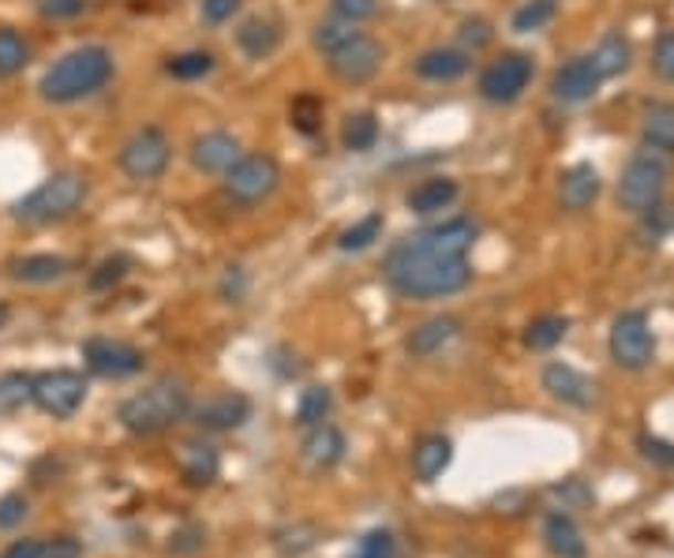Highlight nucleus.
<instances>
[{"label": "nucleus", "instance_id": "nucleus-42", "mask_svg": "<svg viewBox=\"0 0 674 558\" xmlns=\"http://www.w3.org/2000/svg\"><path fill=\"white\" fill-rule=\"evenodd\" d=\"M652 69L660 80L674 83V31H663L656 38V50H652Z\"/></svg>", "mask_w": 674, "mask_h": 558}, {"label": "nucleus", "instance_id": "nucleus-26", "mask_svg": "<svg viewBox=\"0 0 674 558\" xmlns=\"http://www.w3.org/2000/svg\"><path fill=\"white\" fill-rule=\"evenodd\" d=\"M630 61H633V45L622 31H607L592 53V69L600 80H614V75H622L625 69H630Z\"/></svg>", "mask_w": 674, "mask_h": 558}, {"label": "nucleus", "instance_id": "nucleus-3", "mask_svg": "<svg viewBox=\"0 0 674 558\" xmlns=\"http://www.w3.org/2000/svg\"><path fill=\"white\" fill-rule=\"evenodd\" d=\"M191 401H188V390L185 382H172V379H161L154 382V387L131 393L128 401L120 406V423L131 431V435H161V431H169L172 423H180L188 417Z\"/></svg>", "mask_w": 674, "mask_h": 558}, {"label": "nucleus", "instance_id": "nucleus-40", "mask_svg": "<svg viewBox=\"0 0 674 558\" xmlns=\"http://www.w3.org/2000/svg\"><path fill=\"white\" fill-rule=\"evenodd\" d=\"M356 34V27L352 23H345V19H326V23H319L312 31V42H315V50H323V53H334L337 45L341 42H349V38Z\"/></svg>", "mask_w": 674, "mask_h": 558}, {"label": "nucleus", "instance_id": "nucleus-52", "mask_svg": "<svg viewBox=\"0 0 674 558\" xmlns=\"http://www.w3.org/2000/svg\"><path fill=\"white\" fill-rule=\"evenodd\" d=\"M42 551H45V544L34 540V536H27V540L8 544V551L0 555V558H42Z\"/></svg>", "mask_w": 674, "mask_h": 558}, {"label": "nucleus", "instance_id": "nucleus-44", "mask_svg": "<svg viewBox=\"0 0 674 558\" xmlns=\"http://www.w3.org/2000/svg\"><path fill=\"white\" fill-rule=\"evenodd\" d=\"M638 446L649 461H656V465H663V468H674V442L656 439V435H641Z\"/></svg>", "mask_w": 674, "mask_h": 558}, {"label": "nucleus", "instance_id": "nucleus-43", "mask_svg": "<svg viewBox=\"0 0 674 558\" xmlns=\"http://www.w3.org/2000/svg\"><path fill=\"white\" fill-rule=\"evenodd\" d=\"M379 12V0H334V15L345 19V23H364Z\"/></svg>", "mask_w": 674, "mask_h": 558}, {"label": "nucleus", "instance_id": "nucleus-47", "mask_svg": "<svg viewBox=\"0 0 674 558\" xmlns=\"http://www.w3.org/2000/svg\"><path fill=\"white\" fill-rule=\"evenodd\" d=\"M457 34H461V45H468V50H484V45L491 42V23L487 19H465Z\"/></svg>", "mask_w": 674, "mask_h": 558}, {"label": "nucleus", "instance_id": "nucleus-20", "mask_svg": "<svg viewBox=\"0 0 674 558\" xmlns=\"http://www.w3.org/2000/svg\"><path fill=\"white\" fill-rule=\"evenodd\" d=\"M457 334H461V323L454 319V315H435V319H423L417 330L409 334L404 349H409V356H417V360H428V356L446 349Z\"/></svg>", "mask_w": 674, "mask_h": 558}, {"label": "nucleus", "instance_id": "nucleus-10", "mask_svg": "<svg viewBox=\"0 0 674 558\" xmlns=\"http://www.w3.org/2000/svg\"><path fill=\"white\" fill-rule=\"evenodd\" d=\"M282 185V166L270 154H240V161L225 172V191L244 207L270 199Z\"/></svg>", "mask_w": 674, "mask_h": 558}, {"label": "nucleus", "instance_id": "nucleus-18", "mask_svg": "<svg viewBox=\"0 0 674 558\" xmlns=\"http://www.w3.org/2000/svg\"><path fill=\"white\" fill-rule=\"evenodd\" d=\"M641 143L644 150L660 154V158H674V102H649L641 109Z\"/></svg>", "mask_w": 674, "mask_h": 558}, {"label": "nucleus", "instance_id": "nucleus-8", "mask_svg": "<svg viewBox=\"0 0 674 558\" xmlns=\"http://www.w3.org/2000/svg\"><path fill=\"white\" fill-rule=\"evenodd\" d=\"M611 360L619 368H630V371H641L652 364L656 356V334H652V323L644 312H622L619 319L611 323Z\"/></svg>", "mask_w": 674, "mask_h": 558}, {"label": "nucleus", "instance_id": "nucleus-6", "mask_svg": "<svg viewBox=\"0 0 674 558\" xmlns=\"http://www.w3.org/2000/svg\"><path fill=\"white\" fill-rule=\"evenodd\" d=\"M172 158V143L158 124H143L139 131H131L128 143L120 147V169L124 177L139 180V185H150V180H161L169 169Z\"/></svg>", "mask_w": 674, "mask_h": 558}, {"label": "nucleus", "instance_id": "nucleus-11", "mask_svg": "<svg viewBox=\"0 0 674 558\" xmlns=\"http://www.w3.org/2000/svg\"><path fill=\"white\" fill-rule=\"evenodd\" d=\"M533 83V56L525 53H503L480 72V98L487 102H517Z\"/></svg>", "mask_w": 674, "mask_h": 558}, {"label": "nucleus", "instance_id": "nucleus-34", "mask_svg": "<svg viewBox=\"0 0 674 558\" xmlns=\"http://www.w3.org/2000/svg\"><path fill=\"white\" fill-rule=\"evenodd\" d=\"M555 12H558V0H525L514 12V19H509V27H514V34H533L539 27L551 23Z\"/></svg>", "mask_w": 674, "mask_h": 558}, {"label": "nucleus", "instance_id": "nucleus-12", "mask_svg": "<svg viewBox=\"0 0 674 558\" xmlns=\"http://www.w3.org/2000/svg\"><path fill=\"white\" fill-rule=\"evenodd\" d=\"M83 360L86 368L102 379H131V375L143 371V352L128 341H113V338H91L83 341Z\"/></svg>", "mask_w": 674, "mask_h": 558}, {"label": "nucleus", "instance_id": "nucleus-45", "mask_svg": "<svg viewBox=\"0 0 674 558\" xmlns=\"http://www.w3.org/2000/svg\"><path fill=\"white\" fill-rule=\"evenodd\" d=\"M34 8L45 19H75L86 12V0H34Z\"/></svg>", "mask_w": 674, "mask_h": 558}, {"label": "nucleus", "instance_id": "nucleus-7", "mask_svg": "<svg viewBox=\"0 0 674 558\" xmlns=\"http://www.w3.org/2000/svg\"><path fill=\"white\" fill-rule=\"evenodd\" d=\"M382 61H387V50H382V42H375L371 34H360L356 31L349 42H341L334 53H326V69L337 83L345 86H364L371 83L375 75H379Z\"/></svg>", "mask_w": 674, "mask_h": 558}, {"label": "nucleus", "instance_id": "nucleus-23", "mask_svg": "<svg viewBox=\"0 0 674 558\" xmlns=\"http://www.w3.org/2000/svg\"><path fill=\"white\" fill-rule=\"evenodd\" d=\"M236 45H240V53H248L252 61H263V56H270L277 45H282V27L266 15H252L240 23Z\"/></svg>", "mask_w": 674, "mask_h": 558}, {"label": "nucleus", "instance_id": "nucleus-24", "mask_svg": "<svg viewBox=\"0 0 674 558\" xmlns=\"http://www.w3.org/2000/svg\"><path fill=\"white\" fill-rule=\"evenodd\" d=\"M304 457L312 461L315 468H334L337 461L345 457V435L326 420L315 423V428H307V435H304Z\"/></svg>", "mask_w": 674, "mask_h": 558}, {"label": "nucleus", "instance_id": "nucleus-46", "mask_svg": "<svg viewBox=\"0 0 674 558\" xmlns=\"http://www.w3.org/2000/svg\"><path fill=\"white\" fill-rule=\"evenodd\" d=\"M202 23H210V27H221V23H229L236 12H240V0H202Z\"/></svg>", "mask_w": 674, "mask_h": 558}, {"label": "nucleus", "instance_id": "nucleus-4", "mask_svg": "<svg viewBox=\"0 0 674 558\" xmlns=\"http://www.w3.org/2000/svg\"><path fill=\"white\" fill-rule=\"evenodd\" d=\"M86 177L83 172H53L45 177L34 191H27L23 199L12 207L15 221L27 225H53V221L72 218L75 210L86 203Z\"/></svg>", "mask_w": 674, "mask_h": 558}, {"label": "nucleus", "instance_id": "nucleus-32", "mask_svg": "<svg viewBox=\"0 0 674 558\" xmlns=\"http://www.w3.org/2000/svg\"><path fill=\"white\" fill-rule=\"evenodd\" d=\"M382 225H387L382 214H379V210H371V214H364L360 221H352V225L345 229L341 236H337V248H341V252H364V248H371L375 240L382 236Z\"/></svg>", "mask_w": 674, "mask_h": 558}, {"label": "nucleus", "instance_id": "nucleus-33", "mask_svg": "<svg viewBox=\"0 0 674 558\" xmlns=\"http://www.w3.org/2000/svg\"><path fill=\"white\" fill-rule=\"evenodd\" d=\"M31 61V45L23 42V34L12 31V27H0V75H15L27 69Z\"/></svg>", "mask_w": 674, "mask_h": 558}, {"label": "nucleus", "instance_id": "nucleus-41", "mask_svg": "<svg viewBox=\"0 0 674 558\" xmlns=\"http://www.w3.org/2000/svg\"><path fill=\"white\" fill-rule=\"evenodd\" d=\"M393 551H398V547H393V536L387 528H375V533H368L360 540L352 558H393Z\"/></svg>", "mask_w": 674, "mask_h": 558}, {"label": "nucleus", "instance_id": "nucleus-31", "mask_svg": "<svg viewBox=\"0 0 674 558\" xmlns=\"http://www.w3.org/2000/svg\"><path fill=\"white\" fill-rule=\"evenodd\" d=\"M379 143V117L375 113H349L341 124V147L352 154H364Z\"/></svg>", "mask_w": 674, "mask_h": 558}, {"label": "nucleus", "instance_id": "nucleus-27", "mask_svg": "<svg viewBox=\"0 0 674 558\" xmlns=\"http://www.w3.org/2000/svg\"><path fill=\"white\" fill-rule=\"evenodd\" d=\"M177 465H180V473L188 476V484H210V480L218 476V468H221V457H218V450L210 446V442H185V446L177 450Z\"/></svg>", "mask_w": 674, "mask_h": 558}, {"label": "nucleus", "instance_id": "nucleus-48", "mask_svg": "<svg viewBox=\"0 0 674 558\" xmlns=\"http://www.w3.org/2000/svg\"><path fill=\"white\" fill-rule=\"evenodd\" d=\"M221 301H229V304H240L244 301V293H248V277H244V271H240V266H229L225 271V277H221Z\"/></svg>", "mask_w": 674, "mask_h": 558}, {"label": "nucleus", "instance_id": "nucleus-37", "mask_svg": "<svg viewBox=\"0 0 674 558\" xmlns=\"http://www.w3.org/2000/svg\"><path fill=\"white\" fill-rule=\"evenodd\" d=\"M288 117H293V128L301 131V136H315L323 124V98H315V94H296L293 105H288Z\"/></svg>", "mask_w": 674, "mask_h": 558}, {"label": "nucleus", "instance_id": "nucleus-9", "mask_svg": "<svg viewBox=\"0 0 674 558\" xmlns=\"http://www.w3.org/2000/svg\"><path fill=\"white\" fill-rule=\"evenodd\" d=\"M31 401L45 412V417L67 420V417H75L86 401V379L72 368L42 371V375H34V382H31Z\"/></svg>", "mask_w": 674, "mask_h": 558}, {"label": "nucleus", "instance_id": "nucleus-21", "mask_svg": "<svg viewBox=\"0 0 674 558\" xmlns=\"http://www.w3.org/2000/svg\"><path fill=\"white\" fill-rule=\"evenodd\" d=\"M450 461H454V442L446 435H423L412 450V473H417L420 484H435L450 468Z\"/></svg>", "mask_w": 674, "mask_h": 558}, {"label": "nucleus", "instance_id": "nucleus-14", "mask_svg": "<svg viewBox=\"0 0 674 558\" xmlns=\"http://www.w3.org/2000/svg\"><path fill=\"white\" fill-rule=\"evenodd\" d=\"M476 236H480V229L472 218H450V221H442V225L420 229V233H412L409 240L420 248V252H431V255H468Z\"/></svg>", "mask_w": 674, "mask_h": 558}, {"label": "nucleus", "instance_id": "nucleus-17", "mask_svg": "<svg viewBox=\"0 0 674 558\" xmlns=\"http://www.w3.org/2000/svg\"><path fill=\"white\" fill-rule=\"evenodd\" d=\"M600 75H596L592 69V56H573V61H566L562 69L555 72V80H551V94L558 102H589L596 91H600Z\"/></svg>", "mask_w": 674, "mask_h": 558}, {"label": "nucleus", "instance_id": "nucleus-50", "mask_svg": "<svg viewBox=\"0 0 674 558\" xmlns=\"http://www.w3.org/2000/svg\"><path fill=\"white\" fill-rule=\"evenodd\" d=\"M641 218H649V236L652 240L674 229V207H652L649 214H641Z\"/></svg>", "mask_w": 674, "mask_h": 558}, {"label": "nucleus", "instance_id": "nucleus-53", "mask_svg": "<svg viewBox=\"0 0 674 558\" xmlns=\"http://www.w3.org/2000/svg\"><path fill=\"white\" fill-rule=\"evenodd\" d=\"M4 319H8V307H4V304H0V326H4Z\"/></svg>", "mask_w": 674, "mask_h": 558}, {"label": "nucleus", "instance_id": "nucleus-51", "mask_svg": "<svg viewBox=\"0 0 674 558\" xmlns=\"http://www.w3.org/2000/svg\"><path fill=\"white\" fill-rule=\"evenodd\" d=\"M42 558H83V544L72 540V536H61V540L45 544Z\"/></svg>", "mask_w": 674, "mask_h": 558}, {"label": "nucleus", "instance_id": "nucleus-13", "mask_svg": "<svg viewBox=\"0 0 674 558\" xmlns=\"http://www.w3.org/2000/svg\"><path fill=\"white\" fill-rule=\"evenodd\" d=\"M188 417L196 420L202 431H233L252 420V401L236 390H225V393H214V398L199 401L196 409H188Z\"/></svg>", "mask_w": 674, "mask_h": 558}, {"label": "nucleus", "instance_id": "nucleus-28", "mask_svg": "<svg viewBox=\"0 0 674 558\" xmlns=\"http://www.w3.org/2000/svg\"><path fill=\"white\" fill-rule=\"evenodd\" d=\"M67 271H72V259L50 255V252L23 255V259H15V263H12V277H15V282H23V285H50V282H56V277H64Z\"/></svg>", "mask_w": 674, "mask_h": 558}, {"label": "nucleus", "instance_id": "nucleus-38", "mask_svg": "<svg viewBox=\"0 0 674 558\" xmlns=\"http://www.w3.org/2000/svg\"><path fill=\"white\" fill-rule=\"evenodd\" d=\"M31 382L34 375H23V371H8L0 375V412H15L31 401Z\"/></svg>", "mask_w": 674, "mask_h": 558}, {"label": "nucleus", "instance_id": "nucleus-35", "mask_svg": "<svg viewBox=\"0 0 674 558\" xmlns=\"http://www.w3.org/2000/svg\"><path fill=\"white\" fill-rule=\"evenodd\" d=\"M330 406H334L330 390H326V387H307L301 393V401H296V423H301L304 431L315 428V423H323L326 417H330Z\"/></svg>", "mask_w": 674, "mask_h": 558}, {"label": "nucleus", "instance_id": "nucleus-15", "mask_svg": "<svg viewBox=\"0 0 674 558\" xmlns=\"http://www.w3.org/2000/svg\"><path fill=\"white\" fill-rule=\"evenodd\" d=\"M240 143L229 131H202V136L191 139V166L199 172H214V177H225L229 169L240 161Z\"/></svg>", "mask_w": 674, "mask_h": 558}, {"label": "nucleus", "instance_id": "nucleus-1", "mask_svg": "<svg viewBox=\"0 0 674 558\" xmlns=\"http://www.w3.org/2000/svg\"><path fill=\"white\" fill-rule=\"evenodd\" d=\"M382 274L393 293L409 296V301H435V296H454L472 282L468 255H431L420 252L409 236L398 248H390Z\"/></svg>", "mask_w": 674, "mask_h": 558}, {"label": "nucleus", "instance_id": "nucleus-36", "mask_svg": "<svg viewBox=\"0 0 674 558\" xmlns=\"http://www.w3.org/2000/svg\"><path fill=\"white\" fill-rule=\"evenodd\" d=\"M166 72L172 75V80H202V75L214 72V56H210L207 50H191V53H177L166 61Z\"/></svg>", "mask_w": 674, "mask_h": 558}, {"label": "nucleus", "instance_id": "nucleus-29", "mask_svg": "<svg viewBox=\"0 0 674 558\" xmlns=\"http://www.w3.org/2000/svg\"><path fill=\"white\" fill-rule=\"evenodd\" d=\"M544 540L558 558H581L585 555V540H581V528L570 514H551L544 525Z\"/></svg>", "mask_w": 674, "mask_h": 558}, {"label": "nucleus", "instance_id": "nucleus-22", "mask_svg": "<svg viewBox=\"0 0 674 558\" xmlns=\"http://www.w3.org/2000/svg\"><path fill=\"white\" fill-rule=\"evenodd\" d=\"M457 196H461V188L454 177H431V180H420V185L404 196V207H409L412 214H439V210L454 207Z\"/></svg>", "mask_w": 674, "mask_h": 558}, {"label": "nucleus", "instance_id": "nucleus-16", "mask_svg": "<svg viewBox=\"0 0 674 558\" xmlns=\"http://www.w3.org/2000/svg\"><path fill=\"white\" fill-rule=\"evenodd\" d=\"M600 172H596L592 161H577L558 177V203L562 210H573V214H581V210H589L596 199H600Z\"/></svg>", "mask_w": 674, "mask_h": 558}, {"label": "nucleus", "instance_id": "nucleus-39", "mask_svg": "<svg viewBox=\"0 0 674 558\" xmlns=\"http://www.w3.org/2000/svg\"><path fill=\"white\" fill-rule=\"evenodd\" d=\"M131 271V255H109V259H102L98 266H94V274H91V288L94 293H105V288H113L117 282H124V274Z\"/></svg>", "mask_w": 674, "mask_h": 558}, {"label": "nucleus", "instance_id": "nucleus-30", "mask_svg": "<svg viewBox=\"0 0 674 558\" xmlns=\"http://www.w3.org/2000/svg\"><path fill=\"white\" fill-rule=\"evenodd\" d=\"M566 330H570V319H566V315H539V319L525 326V349H533V352L555 349V345H562Z\"/></svg>", "mask_w": 674, "mask_h": 558}, {"label": "nucleus", "instance_id": "nucleus-5", "mask_svg": "<svg viewBox=\"0 0 674 558\" xmlns=\"http://www.w3.org/2000/svg\"><path fill=\"white\" fill-rule=\"evenodd\" d=\"M663 188H667V158L641 150L619 177V207L630 214H649L652 207H660Z\"/></svg>", "mask_w": 674, "mask_h": 558}, {"label": "nucleus", "instance_id": "nucleus-2", "mask_svg": "<svg viewBox=\"0 0 674 558\" xmlns=\"http://www.w3.org/2000/svg\"><path fill=\"white\" fill-rule=\"evenodd\" d=\"M113 80V53L105 45H80V50L56 56L38 80V94L53 105H72L98 94Z\"/></svg>", "mask_w": 674, "mask_h": 558}, {"label": "nucleus", "instance_id": "nucleus-25", "mask_svg": "<svg viewBox=\"0 0 674 558\" xmlns=\"http://www.w3.org/2000/svg\"><path fill=\"white\" fill-rule=\"evenodd\" d=\"M468 72V53L465 50H450V45H439V50H428L417 56V75L431 83H450L461 80Z\"/></svg>", "mask_w": 674, "mask_h": 558}, {"label": "nucleus", "instance_id": "nucleus-49", "mask_svg": "<svg viewBox=\"0 0 674 558\" xmlns=\"http://www.w3.org/2000/svg\"><path fill=\"white\" fill-rule=\"evenodd\" d=\"M27 517V498L23 495H4L0 498V528H12Z\"/></svg>", "mask_w": 674, "mask_h": 558}, {"label": "nucleus", "instance_id": "nucleus-19", "mask_svg": "<svg viewBox=\"0 0 674 558\" xmlns=\"http://www.w3.org/2000/svg\"><path fill=\"white\" fill-rule=\"evenodd\" d=\"M544 390L551 393V398L566 401V406L589 409L596 387L577 368H570V364H547V368H544Z\"/></svg>", "mask_w": 674, "mask_h": 558}]
</instances>
